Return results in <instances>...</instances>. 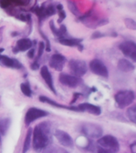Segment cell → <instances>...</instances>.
<instances>
[{
    "instance_id": "6da1fadb",
    "label": "cell",
    "mask_w": 136,
    "mask_h": 153,
    "mask_svg": "<svg viewBox=\"0 0 136 153\" xmlns=\"http://www.w3.org/2000/svg\"><path fill=\"white\" fill-rule=\"evenodd\" d=\"M32 146L36 152H41L49 147L51 140V127L47 121L41 122L36 125L32 132Z\"/></svg>"
},
{
    "instance_id": "7a4b0ae2",
    "label": "cell",
    "mask_w": 136,
    "mask_h": 153,
    "mask_svg": "<svg viewBox=\"0 0 136 153\" xmlns=\"http://www.w3.org/2000/svg\"><path fill=\"white\" fill-rule=\"evenodd\" d=\"M98 148L107 153H117L119 151V143L115 136L107 135L101 136L97 141Z\"/></svg>"
},
{
    "instance_id": "3957f363",
    "label": "cell",
    "mask_w": 136,
    "mask_h": 153,
    "mask_svg": "<svg viewBox=\"0 0 136 153\" xmlns=\"http://www.w3.org/2000/svg\"><path fill=\"white\" fill-rule=\"evenodd\" d=\"M82 132L91 139H99L103 136V131L102 127L94 123H84L82 125Z\"/></svg>"
},
{
    "instance_id": "277c9868",
    "label": "cell",
    "mask_w": 136,
    "mask_h": 153,
    "mask_svg": "<svg viewBox=\"0 0 136 153\" xmlns=\"http://www.w3.org/2000/svg\"><path fill=\"white\" fill-rule=\"evenodd\" d=\"M48 116V112L39 108L31 107L26 111L25 117H24V122L26 126H30L33 122L43 117Z\"/></svg>"
},
{
    "instance_id": "5b68a950",
    "label": "cell",
    "mask_w": 136,
    "mask_h": 153,
    "mask_svg": "<svg viewBox=\"0 0 136 153\" xmlns=\"http://www.w3.org/2000/svg\"><path fill=\"white\" fill-rule=\"evenodd\" d=\"M115 101L121 108L129 106L134 100V93L131 90H122L115 94Z\"/></svg>"
},
{
    "instance_id": "8992f818",
    "label": "cell",
    "mask_w": 136,
    "mask_h": 153,
    "mask_svg": "<svg viewBox=\"0 0 136 153\" xmlns=\"http://www.w3.org/2000/svg\"><path fill=\"white\" fill-rule=\"evenodd\" d=\"M69 69L72 74L78 77L84 76L87 72L86 63L83 60L71 59L69 61Z\"/></svg>"
},
{
    "instance_id": "52a82bcc",
    "label": "cell",
    "mask_w": 136,
    "mask_h": 153,
    "mask_svg": "<svg viewBox=\"0 0 136 153\" xmlns=\"http://www.w3.org/2000/svg\"><path fill=\"white\" fill-rule=\"evenodd\" d=\"M89 68L91 71L95 74V75H98L99 76L103 77H107L109 75L108 69L105 64L99 59H93L89 64Z\"/></svg>"
},
{
    "instance_id": "ba28073f",
    "label": "cell",
    "mask_w": 136,
    "mask_h": 153,
    "mask_svg": "<svg viewBox=\"0 0 136 153\" xmlns=\"http://www.w3.org/2000/svg\"><path fill=\"white\" fill-rule=\"evenodd\" d=\"M119 49L126 57L136 62V43L132 41H126L119 45Z\"/></svg>"
},
{
    "instance_id": "9c48e42d",
    "label": "cell",
    "mask_w": 136,
    "mask_h": 153,
    "mask_svg": "<svg viewBox=\"0 0 136 153\" xmlns=\"http://www.w3.org/2000/svg\"><path fill=\"white\" fill-rule=\"evenodd\" d=\"M59 82L62 85L67 86L69 88H76L82 83L80 77L67 74H61L59 76Z\"/></svg>"
},
{
    "instance_id": "30bf717a",
    "label": "cell",
    "mask_w": 136,
    "mask_h": 153,
    "mask_svg": "<svg viewBox=\"0 0 136 153\" xmlns=\"http://www.w3.org/2000/svg\"><path fill=\"white\" fill-rule=\"evenodd\" d=\"M55 136L59 141V143L65 148H73L74 147V140L67 131L57 129L55 131Z\"/></svg>"
},
{
    "instance_id": "8fae6325",
    "label": "cell",
    "mask_w": 136,
    "mask_h": 153,
    "mask_svg": "<svg viewBox=\"0 0 136 153\" xmlns=\"http://www.w3.org/2000/svg\"><path fill=\"white\" fill-rule=\"evenodd\" d=\"M67 62V58L60 53H55L50 57L49 60L50 66L56 71L61 72L63 69L65 64Z\"/></svg>"
},
{
    "instance_id": "7c38bea8",
    "label": "cell",
    "mask_w": 136,
    "mask_h": 153,
    "mask_svg": "<svg viewBox=\"0 0 136 153\" xmlns=\"http://www.w3.org/2000/svg\"><path fill=\"white\" fill-rule=\"evenodd\" d=\"M40 74L41 76L43 77V79L45 81V83L47 84V85L48 86V88H50V90L55 94H57L56 89H55V84H54V80H53L52 75L50 74V70L47 68V66L43 65L41 67L40 69Z\"/></svg>"
},
{
    "instance_id": "4fadbf2b",
    "label": "cell",
    "mask_w": 136,
    "mask_h": 153,
    "mask_svg": "<svg viewBox=\"0 0 136 153\" xmlns=\"http://www.w3.org/2000/svg\"><path fill=\"white\" fill-rule=\"evenodd\" d=\"M58 41H59V42L60 44L66 45V46H69V47H74V46H76L79 50V51H82V50H83V46L82 45V42H83L82 38L62 37V38H58Z\"/></svg>"
},
{
    "instance_id": "5bb4252c",
    "label": "cell",
    "mask_w": 136,
    "mask_h": 153,
    "mask_svg": "<svg viewBox=\"0 0 136 153\" xmlns=\"http://www.w3.org/2000/svg\"><path fill=\"white\" fill-rule=\"evenodd\" d=\"M33 42L30 38H23L17 41L16 45L13 48V53H18L19 52H25L32 47Z\"/></svg>"
},
{
    "instance_id": "9a60e30c",
    "label": "cell",
    "mask_w": 136,
    "mask_h": 153,
    "mask_svg": "<svg viewBox=\"0 0 136 153\" xmlns=\"http://www.w3.org/2000/svg\"><path fill=\"white\" fill-rule=\"evenodd\" d=\"M38 99H39L41 102L46 103V104H48V105L54 106V107L59 108H63V109L71 110V111H74V112H79V108H78L77 106H67V105H61L59 102H56L55 100H52V99L46 97V96H40L38 97Z\"/></svg>"
},
{
    "instance_id": "2e32d148",
    "label": "cell",
    "mask_w": 136,
    "mask_h": 153,
    "mask_svg": "<svg viewBox=\"0 0 136 153\" xmlns=\"http://www.w3.org/2000/svg\"><path fill=\"white\" fill-rule=\"evenodd\" d=\"M0 63L11 69H19L23 68L21 62H19L15 58H11V57L6 56V55H0Z\"/></svg>"
},
{
    "instance_id": "e0dca14e",
    "label": "cell",
    "mask_w": 136,
    "mask_h": 153,
    "mask_svg": "<svg viewBox=\"0 0 136 153\" xmlns=\"http://www.w3.org/2000/svg\"><path fill=\"white\" fill-rule=\"evenodd\" d=\"M77 107L79 108V112H88V113L95 115V116L100 115L101 112H102L100 107H98L97 105L90 104V103H82V104H79Z\"/></svg>"
},
{
    "instance_id": "ac0fdd59",
    "label": "cell",
    "mask_w": 136,
    "mask_h": 153,
    "mask_svg": "<svg viewBox=\"0 0 136 153\" xmlns=\"http://www.w3.org/2000/svg\"><path fill=\"white\" fill-rule=\"evenodd\" d=\"M118 68L120 71L124 73H129L134 69V65L127 59H121L118 62Z\"/></svg>"
},
{
    "instance_id": "d6986e66",
    "label": "cell",
    "mask_w": 136,
    "mask_h": 153,
    "mask_svg": "<svg viewBox=\"0 0 136 153\" xmlns=\"http://www.w3.org/2000/svg\"><path fill=\"white\" fill-rule=\"evenodd\" d=\"M32 132H33V129L31 128H30L26 131V136H25V139H24L22 153H26L31 148V141H32Z\"/></svg>"
},
{
    "instance_id": "ffe728a7",
    "label": "cell",
    "mask_w": 136,
    "mask_h": 153,
    "mask_svg": "<svg viewBox=\"0 0 136 153\" xmlns=\"http://www.w3.org/2000/svg\"><path fill=\"white\" fill-rule=\"evenodd\" d=\"M11 124L10 118H2L0 120V134L1 136H5Z\"/></svg>"
},
{
    "instance_id": "44dd1931",
    "label": "cell",
    "mask_w": 136,
    "mask_h": 153,
    "mask_svg": "<svg viewBox=\"0 0 136 153\" xmlns=\"http://www.w3.org/2000/svg\"><path fill=\"white\" fill-rule=\"evenodd\" d=\"M127 117L131 121L136 124V105L130 107L127 109Z\"/></svg>"
},
{
    "instance_id": "7402d4cb",
    "label": "cell",
    "mask_w": 136,
    "mask_h": 153,
    "mask_svg": "<svg viewBox=\"0 0 136 153\" xmlns=\"http://www.w3.org/2000/svg\"><path fill=\"white\" fill-rule=\"evenodd\" d=\"M20 89H21V92L23 93V94L26 96V97H31L32 96V90H31V87L27 83H22L20 85Z\"/></svg>"
},
{
    "instance_id": "603a6c76",
    "label": "cell",
    "mask_w": 136,
    "mask_h": 153,
    "mask_svg": "<svg viewBox=\"0 0 136 153\" xmlns=\"http://www.w3.org/2000/svg\"><path fill=\"white\" fill-rule=\"evenodd\" d=\"M67 6H68L70 11L74 15H78L79 14V8L77 7L76 3L73 0H68L67 1Z\"/></svg>"
},
{
    "instance_id": "cb8c5ba5",
    "label": "cell",
    "mask_w": 136,
    "mask_h": 153,
    "mask_svg": "<svg viewBox=\"0 0 136 153\" xmlns=\"http://www.w3.org/2000/svg\"><path fill=\"white\" fill-rule=\"evenodd\" d=\"M43 153H69L66 149L62 148H47L43 151Z\"/></svg>"
},
{
    "instance_id": "d4e9b609",
    "label": "cell",
    "mask_w": 136,
    "mask_h": 153,
    "mask_svg": "<svg viewBox=\"0 0 136 153\" xmlns=\"http://www.w3.org/2000/svg\"><path fill=\"white\" fill-rule=\"evenodd\" d=\"M49 25H50V30L52 31L53 34L55 36V37H57L58 38H62V33H61V32H60L59 29L57 28L56 26H55V22H54V21H52V20H50V22H49Z\"/></svg>"
},
{
    "instance_id": "484cf974",
    "label": "cell",
    "mask_w": 136,
    "mask_h": 153,
    "mask_svg": "<svg viewBox=\"0 0 136 153\" xmlns=\"http://www.w3.org/2000/svg\"><path fill=\"white\" fill-rule=\"evenodd\" d=\"M124 24L127 28L131 30H136V22L134 21V19H124Z\"/></svg>"
},
{
    "instance_id": "4316f807",
    "label": "cell",
    "mask_w": 136,
    "mask_h": 153,
    "mask_svg": "<svg viewBox=\"0 0 136 153\" xmlns=\"http://www.w3.org/2000/svg\"><path fill=\"white\" fill-rule=\"evenodd\" d=\"M45 50V43L43 42H40L38 43V54H37V58L36 60L40 59V57L43 56V53Z\"/></svg>"
},
{
    "instance_id": "83f0119b",
    "label": "cell",
    "mask_w": 136,
    "mask_h": 153,
    "mask_svg": "<svg viewBox=\"0 0 136 153\" xmlns=\"http://www.w3.org/2000/svg\"><path fill=\"white\" fill-rule=\"evenodd\" d=\"M39 33H40L41 36L43 37V39L46 41V44H45V50L47 52H50V41H49V39H48V38L47 37V36L43 33V32L42 30H39Z\"/></svg>"
},
{
    "instance_id": "f1b7e54d",
    "label": "cell",
    "mask_w": 136,
    "mask_h": 153,
    "mask_svg": "<svg viewBox=\"0 0 136 153\" xmlns=\"http://www.w3.org/2000/svg\"><path fill=\"white\" fill-rule=\"evenodd\" d=\"M58 14H59V20H58V22L60 24L62 23V22L66 19L67 14H66V12H65V10L63 9L58 10Z\"/></svg>"
},
{
    "instance_id": "f546056e",
    "label": "cell",
    "mask_w": 136,
    "mask_h": 153,
    "mask_svg": "<svg viewBox=\"0 0 136 153\" xmlns=\"http://www.w3.org/2000/svg\"><path fill=\"white\" fill-rule=\"evenodd\" d=\"M11 2H15L18 5H28V3L31 2V0H10Z\"/></svg>"
},
{
    "instance_id": "4dcf8cb0",
    "label": "cell",
    "mask_w": 136,
    "mask_h": 153,
    "mask_svg": "<svg viewBox=\"0 0 136 153\" xmlns=\"http://www.w3.org/2000/svg\"><path fill=\"white\" fill-rule=\"evenodd\" d=\"M39 63H38V60H35L31 64V69H32V70H38V69H39Z\"/></svg>"
},
{
    "instance_id": "1f68e13d",
    "label": "cell",
    "mask_w": 136,
    "mask_h": 153,
    "mask_svg": "<svg viewBox=\"0 0 136 153\" xmlns=\"http://www.w3.org/2000/svg\"><path fill=\"white\" fill-rule=\"evenodd\" d=\"M35 49L31 47V49L28 50V52H27V57H28L29 58L32 59V58L35 57Z\"/></svg>"
},
{
    "instance_id": "d6a6232c",
    "label": "cell",
    "mask_w": 136,
    "mask_h": 153,
    "mask_svg": "<svg viewBox=\"0 0 136 153\" xmlns=\"http://www.w3.org/2000/svg\"><path fill=\"white\" fill-rule=\"evenodd\" d=\"M11 3L10 0H0V7L2 8H7Z\"/></svg>"
},
{
    "instance_id": "836d02e7",
    "label": "cell",
    "mask_w": 136,
    "mask_h": 153,
    "mask_svg": "<svg viewBox=\"0 0 136 153\" xmlns=\"http://www.w3.org/2000/svg\"><path fill=\"white\" fill-rule=\"evenodd\" d=\"M104 34L103 33H102L101 32H99V31H96V32H95V33L92 34V36H91V38L92 39H96V38H102V37H104Z\"/></svg>"
},
{
    "instance_id": "e575fe53",
    "label": "cell",
    "mask_w": 136,
    "mask_h": 153,
    "mask_svg": "<svg viewBox=\"0 0 136 153\" xmlns=\"http://www.w3.org/2000/svg\"><path fill=\"white\" fill-rule=\"evenodd\" d=\"M130 148L132 153H136V142H134L132 144H131Z\"/></svg>"
},
{
    "instance_id": "d590c367",
    "label": "cell",
    "mask_w": 136,
    "mask_h": 153,
    "mask_svg": "<svg viewBox=\"0 0 136 153\" xmlns=\"http://www.w3.org/2000/svg\"><path fill=\"white\" fill-rule=\"evenodd\" d=\"M79 96H80V93H74V99L71 101V104H74V103L78 100V98H79Z\"/></svg>"
},
{
    "instance_id": "8d00e7d4",
    "label": "cell",
    "mask_w": 136,
    "mask_h": 153,
    "mask_svg": "<svg viewBox=\"0 0 136 153\" xmlns=\"http://www.w3.org/2000/svg\"><path fill=\"white\" fill-rule=\"evenodd\" d=\"M3 50H4V49H0V52H2V51H3Z\"/></svg>"
},
{
    "instance_id": "74e56055",
    "label": "cell",
    "mask_w": 136,
    "mask_h": 153,
    "mask_svg": "<svg viewBox=\"0 0 136 153\" xmlns=\"http://www.w3.org/2000/svg\"><path fill=\"white\" fill-rule=\"evenodd\" d=\"M0 141H1V134H0Z\"/></svg>"
}]
</instances>
